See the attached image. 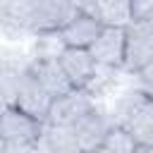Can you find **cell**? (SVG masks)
Masks as SVG:
<instances>
[{"instance_id":"1","label":"cell","mask_w":153,"mask_h":153,"mask_svg":"<svg viewBox=\"0 0 153 153\" xmlns=\"http://www.w3.org/2000/svg\"><path fill=\"white\" fill-rule=\"evenodd\" d=\"M79 14L67 0H0V26L12 33L62 29Z\"/></svg>"},{"instance_id":"2","label":"cell","mask_w":153,"mask_h":153,"mask_svg":"<svg viewBox=\"0 0 153 153\" xmlns=\"http://www.w3.org/2000/svg\"><path fill=\"white\" fill-rule=\"evenodd\" d=\"M112 122L115 127L129 131L136 139V143H141L153 129V96L143 88L127 91L115 105Z\"/></svg>"},{"instance_id":"3","label":"cell","mask_w":153,"mask_h":153,"mask_svg":"<svg viewBox=\"0 0 153 153\" xmlns=\"http://www.w3.org/2000/svg\"><path fill=\"white\" fill-rule=\"evenodd\" d=\"M148 62H153V19H134L127 26V50L122 69L136 74Z\"/></svg>"},{"instance_id":"4","label":"cell","mask_w":153,"mask_h":153,"mask_svg":"<svg viewBox=\"0 0 153 153\" xmlns=\"http://www.w3.org/2000/svg\"><path fill=\"white\" fill-rule=\"evenodd\" d=\"M96 108H98L96 105V96H91L86 88H72V91L53 98L45 122L67 127V124H74L76 120H81L84 115H88Z\"/></svg>"},{"instance_id":"5","label":"cell","mask_w":153,"mask_h":153,"mask_svg":"<svg viewBox=\"0 0 153 153\" xmlns=\"http://www.w3.org/2000/svg\"><path fill=\"white\" fill-rule=\"evenodd\" d=\"M88 50L98 65L120 69L124 62V50H127V29L124 26H103Z\"/></svg>"},{"instance_id":"6","label":"cell","mask_w":153,"mask_h":153,"mask_svg":"<svg viewBox=\"0 0 153 153\" xmlns=\"http://www.w3.org/2000/svg\"><path fill=\"white\" fill-rule=\"evenodd\" d=\"M43 122L26 115L17 105H7L0 112V136L5 141H38Z\"/></svg>"},{"instance_id":"7","label":"cell","mask_w":153,"mask_h":153,"mask_svg":"<svg viewBox=\"0 0 153 153\" xmlns=\"http://www.w3.org/2000/svg\"><path fill=\"white\" fill-rule=\"evenodd\" d=\"M50 103H53V96L29 74V69H24L22 81H19V88H17V96H14V105L19 110H24L26 115L45 122L48 110H50Z\"/></svg>"},{"instance_id":"8","label":"cell","mask_w":153,"mask_h":153,"mask_svg":"<svg viewBox=\"0 0 153 153\" xmlns=\"http://www.w3.org/2000/svg\"><path fill=\"white\" fill-rule=\"evenodd\" d=\"M69 127H72V131L76 136V143H79L81 153H91L103 141V136L115 127V122H112V115H105L100 108H96V110H91L88 115H84L81 120H76Z\"/></svg>"},{"instance_id":"9","label":"cell","mask_w":153,"mask_h":153,"mask_svg":"<svg viewBox=\"0 0 153 153\" xmlns=\"http://www.w3.org/2000/svg\"><path fill=\"white\" fill-rule=\"evenodd\" d=\"M57 60L74 88H86L88 81L93 79V74L98 72V62L88 48H69L67 45Z\"/></svg>"},{"instance_id":"10","label":"cell","mask_w":153,"mask_h":153,"mask_svg":"<svg viewBox=\"0 0 153 153\" xmlns=\"http://www.w3.org/2000/svg\"><path fill=\"white\" fill-rule=\"evenodd\" d=\"M26 69L29 74L55 98V96H62L67 91H72V81L67 79L60 60H48V57H31L26 62Z\"/></svg>"},{"instance_id":"11","label":"cell","mask_w":153,"mask_h":153,"mask_svg":"<svg viewBox=\"0 0 153 153\" xmlns=\"http://www.w3.org/2000/svg\"><path fill=\"white\" fill-rule=\"evenodd\" d=\"M86 14L96 17L103 26H129L131 24V0H88Z\"/></svg>"},{"instance_id":"12","label":"cell","mask_w":153,"mask_h":153,"mask_svg":"<svg viewBox=\"0 0 153 153\" xmlns=\"http://www.w3.org/2000/svg\"><path fill=\"white\" fill-rule=\"evenodd\" d=\"M100 29H103V24L96 17H91L86 12H79L72 22H67L60 29V33H62V38L69 48H91V43L98 38Z\"/></svg>"},{"instance_id":"13","label":"cell","mask_w":153,"mask_h":153,"mask_svg":"<svg viewBox=\"0 0 153 153\" xmlns=\"http://www.w3.org/2000/svg\"><path fill=\"white\" fill-rule=\"evenodd\" d=\"M38 148L41 153H81L76 136L72 131V127H62V124H50L43 122V131L38 139Z\"/></svg>"},{"instance_id":"14","label":"cell","mask_w":153,"mask_h":153,"mask_svg":"<svg viewBox=\"0 0 153 153\" xmlns=\"http://www.w3.org/2000/svg\"><path fill=\"white\" fill-rule=\"evenodd\" d=\"M136 146L139 143L129 131H124L120 127H112L91 153H136Z\"/></svg>"},{"instance_id":"15","label":"cell","mask_w":153,"mask_h":153,"mask_svg":"<svg viewBox=\"0 0 153 153\" xmlns=\"http://www.w3.org/2000/svg\"><path fill=\"white\" fill-rule=\"evenodd\" d=\"M67 48L60 29H53V31H41L36 33V53L33 57H48V60H57L62 55V50Z\"/></svg>"},{"instance_id":"16","label":"cell","mask_w":153,"mask_h":153,"mask_svg":"<svg viewBox=\"0 0 153 153\" xmlns=\"http://www.w3.org/2000/svg\"><path fill=\"white\" fill-rule=\"evenodd\" d=\"M131 17L134 19H153V0H131Z\"/></svg>"},{"instance_id":"17","label":"cell","mask_w":153,"mask_h":153,"mask_svg":"<svg viewBox=\"0 0 153 153\" xmlns=\"http://www.w3.org/2000/svg\"><path fill=\"white\" fill-rule=\"evenodd\" d=\"M5 153H41L38 141H7Z\"/></svg>"},{"instance_id":"18","label":"cell","mask_w":153,"mask_h":153,"mask_svg":"<svg viewBox=\"0 0 153 153\" xmlns=\"http://www.w3.org/2000/svg\"><path fill=\"white\" fill-rule=\"evenodd\" d=\"M134 76L139 79L141 88H143L146 93H151V96H153V62H148L146 67H141V69H139Z\"/></svg>"},{"instance_id":"19","label":"cell","mask_w":153,"mask_h":153,"mask_svg":"<svg viewBox=\"0 0 153 153\" xmlns=\"http://www.w3.org/2000/svg\"><path fill=\"white\" fill-rule=\"evenodd\" d=\"M136 153H153V143H139Z\"/></svg>"},{"instance_id":"20","label":"cell","mask_w":153,"mask_h":153,"mask_svg":"<svg viewBox=\"0 0 153 153\" xmlns=\"http://www.w3.org/2000/svg\"><path fill=\"white\" fill-rule=\"evenodd\" d=\"M67 2H69V5H74L79 12H84V7H86V2H88V0H67Z\"/></svg>"},{"instance_id":"21","label":"cell","mask_w":153,"mask_h":153,"mask_svg":"<svg viewBox=\"0 0 153 153\" xmlns=\"http://www.w3.org/2000/svg\"><path fill=\"white\" fill-rule=\"evenodd\" d=\"M5 143H7V141H5L2 136H0V153H5Z\"/></svg>"},{"instance_id":"22","label":"cell","mask_w":153,"mask_h":153,"mask_svg":"<svg viewBox=\"0 0 153 153\" xmlns=\"http://www.w3.org/2000/svg\"><path fill=\"white\" fill-rule=\"evenodd\" d=\"M0 112H2V110H0Z\"/></svg>"}]
</instances>
